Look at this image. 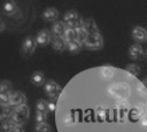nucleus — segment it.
<instances>
[{
	"label": "nucleus",
	"instance_id": "nucleus-22",
	"mask_svg": "<svg viewBox=\"0 0 147 132\" xmlns=\"http://www.w3.org/2000/svg\"><path fill=\"white\" fill-rule=\"evenodd\" d=\"M34 132H52V126L46 122V123H40L36 124L34 126Z\"/></svg>",
	"mask_w": 147,
	"mask_h": 132
},
{
	"label": "nucleus",
	"instance_id": "nucleus-16",
	"mask_svg": "<svg viewBox=\"0 0 147 132\" xmlns=\"http://www.w3.org/2000/svg\"><path fill=\"white\" fill-rule=\"evenodd\" d=\"M76 39H77L76 28H68L67 26V31H65V34L63 37V40H64L65 45L69 44V42H71V41H74V40H76Z\"/></svg>",
	"mask_w": 147,
	"mask_h": 132
},
{
	"label": "nucleus",
	"instance_id": "nucleus-24",
	"mask_svg": "<svg viewBox=\"0 0 147 132\" xmlns=\"http://www.w3.org/2000/svg\"><path fill=\"white\" fill-rule=\"evenodd\" d=\"M46 119H47V115H46V114H44V112H39V111H36V115H34L36 124L46 123Z\"/></svg>",
	"mask_w": 147,
	"mask_h": 132
},
{
	"label": "nucleus",
	"instance_id": "nucleus-18",
	"mask_svg": "<svg viewBox=\"0 0 147 132\" xmlns=\"http://www.w3.org/2000/svg\"><path fill=\"white\" fill-rule=\"evenodd\" d=\"M10 95H11V92H0V104H1V108L10 107Z\"/></svg>",
	"mask_w": 147,
	"mask_h": 132
},
{
	"label": "nucleus",
	"instance_id": "nucleus-15",
	"mask_svg": "<svg viewBox=\"0 0 147 132\" xmlns=\"http://www.w3.org/2000/svg\"><path fill=\"white\" fill-rule=\"evenodd\" d=\"M52 48L55 49L56 52H63L64 49H67V45L63 40V38H59V37H54L52 38Z\"/></svg>",
	"mask_w": 147,
	"mask_h": 132
},
{
	"label": "nucleus",
	"instance_id": "nucleus-5",
	"mask_svg": "<svg viewBox=\"0 0 147 132\" xmlns=\"http://www.w3.org/2000/svg\"><path fill=\"white\" fill-rule=\"evenodd\" d=\"M37 47V41H36V37L32 36H28L24 38V40L22 41V47H21V52L24 56H31L33 54V52L36 51Z\"/></svg>",
	"mask_w": 147,
	"mask_h": 132
},
{
	"label": "nucleus",
	"instance_id": "nucleus-3",
	"mask_svg": "<svg viewBox=\"0 0 147 132\" xmlns=\"http://www.w3.org/2000/svg\"><path fill=\"white\" fill-rule=\"evenodd\" d=\"M29 117H30V108L28 104H24L13 109L10 119L15 123L16 126H23L29 121Z\"/></svg>",
	"mask_w": 147,
	"mask_h": 132
},
{
	"label": "nucleus",
	"instance_id": "nucleus-28",
	"mask_svg": "<svg viewBox=\"0 0 147 132\" xmlns=\"http://www.w3.org/2000/svg\"><path fill=\"white\" fill-rule=\"evenodd\" d=\"M142 81H144V84H145V86L147 87V77H146V78H145V79H144Z\"/></svg>",
	"mask_w": 147,
	"mask_h": 132
},
{
	"label": "nucleus",
	"instance_id": "nucleus-2",
	"mask_svg": "<svg viewBox=\"0 0 147 132\" xmlns=\"http://www.w3.org/2000/svg\"><path fill=\"white\" fill-rule=\"evenodd\" d=\"M84 21H85V25L88 31V36L84 44V48H86L88 51L101 49L105 45V40H103L102 33H101L96 22L92 17H86V18H84Z\"/></svg>",
	"mask_w": 147,
	"mask_h": 132
},
{
	"label": "nucleus",
	"instance_id": "nucleus-1",
	"mask_svg": "<svg viewBox=\"0 0 147 132\" xmlns=\"http://www.w3.org/2000/svg\"><path fill=\"white\" fill-rule=\"evenodd\" d=\"M54 116L57 132H147V87L125 69L91 67L63 86Z\"/></svg>",
	"mask_w": 147,
	"mask_h": 132
},
{
	"label": "nucleus",
	"instance_id": "nucleus-27",
	"mask_svg": "<svg viewBox=\"0 0 147 132\" xmlns=\"http://www.w3.org/2000/svg\"><path fill=\"white\" fill-rule=\"evenodd\" d=\"M5 29H6V25H5V22H3V20H1V25H0V31H1V32H3V31H5Z\"/></svg>",
	"mask_w": 147,
	"mask_h": 132
},
{
	"label": "nucleus",
	"instance_id": "nucleus-11",
	"mask_svg": "<svg viewBox=\"0 0 147 132\" xmlns=\"http://www.w3.org/2000/svg\"><path fill=\"white\" fill-rule=\"evenodd\" d=\"M145 54L144 48L140 44H133L130 46L129 48V57L132 60H140L142 57V55Z\"/></svg>",
	"mask_w": 147,
	"mask_h": 132
},
{
	"label": "nucleus",
	"instance_id": "nucleus-13",
	"mask_svg": "<svg viewBox=\"0 0 147 132\" xmlns=\"http://www.w3.org/2000/svg\"><path fill=\"white\" fill-rule=\"evenodd\" d=\"M30 80L33 85L36 86H41V85H45L46 84V76L42 71L40 70H37V71H33L31 77H30Z\"/></svg>",
	"mask_w": 147,
	"mask_h": 132
},
{
	"label": "nucleus",
	"instance_id": "nucleus-10",
	"mask_svg": "<svg viewBox=\"0 0 147 132\" xmlns=\"http://www.w3.org/2000/svg\"><path fill=\"white\" fill-rule=\"evenodd\" d=\"M52 34L54 37H59V38H63L67 31V25L63 21H56L55 23H53L52 25Z\"/></svg>",
	"mask_w": 147,
	"mask_h": 132
},
{
	"label": "nucleus",
	"instance_id": "nucleus-14",
	"mask_svg": "<svg viewBox=\"0 0 147 132\" xmlns=\"http://www.w3.org/2000/svg\"><path fill=\"white\" fill-rule=\"evenodd\" d=\"M2 8H3V11L7 15H9V16H14V15H16L18 13V7H17L16 2L15 1H11V0L6 1L3 3V7Z\"/></svg>",
	"mask_w": 147,
	"mask_h": 132
},
{
	"label": "nucleus",
	"instance_id": "nucleus-21",
	"mask_svg": "<svg viewBox=\"0 0 147 132\" xmlns=\"http://www.w3.org/2000/svg\"><path fill=\"white\" fill-rule=\"evenodd\" d=\"M125 70L126 71H129L130 73H132L133 76H137L138 77V75L140 73V67L137 64V63H129V64H126V67H125Z\"/></svg>",
	"mask_w": 147,
	"mask_h": 132
},
{
	"label": "nucleus",
	"instance_id": "nucleus-17",
	"mask_svg": "<svg viewBox=\"0 0 147 132\" xmlns=\"http://www.w3.org/2000/svg\"><path fill=\"white\" fill-rule=\"evenodd\" d=\"M83 49V45L76 39L69 44H67V51L70 52L71 54H78L80 51Z\"/></svg>",
	"mask_w": 147,
	"mask_h": 132
},
{
	"label": "nucleus",
	"instance_id": "nucleus-8",
	"mask_svg": "<svg viewBox=\"0 0 147 132\" xmlns=\"http://www.w3.org/2000/svg\"><path fill=\"white\" fill-rule=\"evenodd\" d=\"M131 36L137 44L147 41V30L141 25H136L131 31Z\"/></svg>",
	"mask_w": 147,
	"mask_h": 132
},
{
	"label": "nucleus",
	"instance_id": "nucleus-6",
	"mask_svg": "<svg viewBox=\"0 0 147 132\" xmlns=\"http://www.w3.org/2000/svg\"><path fill=\"white\" fill-rule=\"evenodd\" d=\"M79 20L80 16L75 9H69L63 14V22L68 28H76Z\"/></svg>",
	"mask_w": 147,
	"mask_h": 132
},
{
	"label": "nucleus",
	"instance_id": "nucleus-9",
	"mask_svg": "<svg viewBox=\"0 0 147 132\" xmlns=\"http://www.w3.org/2000/svg\"><path fill=\"white\" fill-rule=\"evenodd\" d=\"M52 38H53L52 31H49L48 29H42L37 33L36 41H37V45L39 46H46L52 42Z\"/></svg>",
	"mask_w": 147,
	"mask_h": 132
},
{
	"label": "nucleus",
	"instance_id": "nucleus-20",
	"mask_svg": "<svg viewBox=\"0 0 147 132\" xmlns=\"http://www.w3.org/2000/svg\"><path fill=\"white\" fill-rule=\"evenodd\" d=\"M15 127H16V125L11 119L1 122V131L2 132H13Z\"/></svg>",
	"mask_w": 147,
	"mask_h": 132
},
{
	"label": "nucleus",
	"instance_id": "nucleus-4",
	"mask_svg": "<svg viewBox=\"0 0 147 132\" xmlns=\"http://www.w3.org/2000/svg\"><path fill=\"white\" fill-rule=\"evenodd\" d=\"M44 91L49 96V100L59 101V99L62 94L63 87L55 80H47L46 84L44 85Z\"/></svg>",
	"mask_w": 147,
	"mask_h": 132
},
{
	"label": "nucleus",
	"instance_id": "nucleus-19",
	"mask_svg": "<svg viewBox=\"0 0 147 132\" xmlns=\"http://www.w3.org/2000/svg\"><path fill=\"white\" fill-rule=\"evenodd\" d=\"M36 111H39V112H44L46 115H48L49 110H48V101L44 100V99H39L36 103Z\"/></svg>",
	"mask_w": 147,
	"mask_h": 132
},
{
	"label": "nucleus",
	"instance_id": "nucleus-26",
	"mask_svg": "<svg viewBox=\"0 0 147 132\" xmlns=\"http://www.w3.org/2000/svg\"><path fill=\"white\" fill-rule=\"evenodd\" d=\"M13 132H25V130L23 129V126H16Z\"/></svg>",
	"mask_w": 147,
	"mask_h": 132
},
{
	"label": "nucleus",
	"instance_id": "nucleus-23",
	"mask_svg": "<svg viewBox=\"0 0 147 132\" xmlns=\"http://www.w3.org/2000/svg\"><path fill=\"white\" fill-rule=\"evenodd\" d=\"M0 92H13L11 83L8 79H2L0 83Z\"/></svg>",
	"mask_w": 147,
	"mask_h": 132
},
{
	"label": "nucleus",
	"instance_id": "nucleus-7",
	"mask_svg": "<svg viewBox=\"0 0 147 132\" xmlns=\"http://www.w3.org/2000/svg\"><path fill=\"white\" fill-rule=\"evenodd\" d=\"M26 95L21 92V91H13L11 95H10V107L11 108H16L20 106H24L26 104Z\"/></svg>",
	"mask_w": 147,
	"mask_h": 132
},
{
	"label": "nucleus",
	"instance_id": "nucleus-12",
	"mask_svg": "<svg viewBox=\"0 0 147 132\" xmlns=\"http://www.w3.org/2000/svg\"><path fill=\"white\" fill-rule=\"evenodd\" d=\"M42 18L47 22H53L55 23L59 18V10L55 7H47L42 11Z\"/></svg>",
	"mask_w": 147,
	"mask_h": 132
},
{
	"label": "nucleus",
	"instance_id": "nucleus-25",
	"mask_svg": "<svg viewBox=\"0 0 147 132\" xmlns=\"http://www.w3.org/2000/svg\"><path fill=\"white\" fill-rule=\"evenodd\" d=\"M56 108H57V101L49 100V101H48V110H49V112H54V114H55Z\"/></svg>",
	"mask_w": 147,
	"mask_h": 132
}]
</instances>
